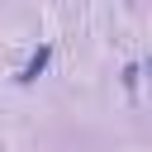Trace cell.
<instances>
[{"label": "cell", "mask_w": 152, "mask_h": 152, "mask_svg": "<svg viewBox=\"0 0 152 152\" xmlns=\"http://www.w3.org/2000/svg\"><path fill=\"white\" fill-rule=\"evenodd\" d=\"M48 57H52V43H43V48H38V52H33V62H28V66H24V76H19V81H33V76H38V71H43V66H48Z\"/></svg>", "instance_id": "cell-1"}]
</instances>
